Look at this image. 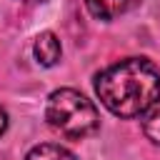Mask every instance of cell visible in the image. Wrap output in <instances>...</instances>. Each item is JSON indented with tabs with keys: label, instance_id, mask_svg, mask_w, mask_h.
I'll list each match as a JSON object with an SVG mask.
<instances>
[{
	"label": "cell",
	"instance_id": "7a4b0ae2",
	"mask_svg": "<svg viewBox=\"0 0 160 160\" xmlns=\"http://www.w3.org/2000/svg\"><path fill=\"white\" fill-rule=\"evenodd\" d=\"M45 120L50 122V128L75 140L92 135L100 125V115L92 100L72 88H60L50 92L45 105Z\"/></svg>",
	"mask_w": 160,
	"mask_h": 160
},
{
	"label": "cell",
	"instance_id": "5b68a950",
	"mask_svg": "<svg viewBox=\"0 0 160 160\" xmlns=\"http://www.w3.org/2000/svg\"><path fill=\"white\" fill-rule=\"evenodd\" d=\"M25 160H78V158H75L70 150L60 148V145L40 142V145H35V148L25 155Z\"/></svg>",
	"mask_w": 160,
	"mask_h": 160
},
{
	"label": "cell",
	"instance_id": "8992f818",
	"mask_svg": "<svg viewBox=\"0 0 160 160\" xmlns=\"http://www.w3.org/2000/svg\"><path fill=\"white\" fill-rule=\"evenodd\" d=\"M142 130H145V135H148L155 145H160V105H155L150 112H145Z\"/></svg>",
	"mask_w": 160,
	"mask_h": 160
},
{
	"label": "cell",
	"instance_id": "52a82bcc",
	"mask_svg": "<svg viewBox=\"0 0 160 160\" xmlns=\"http://www.w3.org/2000/svg\"><path fill=\"white\" fill-rule=\"evenodd\" d=\"M5 128H8V112L0 108V135L5 132Z\"/></svg>",
	"mask_w": 160,
	"mask_h": 160
},
{
	"label": "cell",
	"instance_id": "ba28073f",
	"mask_svg": "<svg viewBox=\"0 0 160 160\" xmlns=\"http://www.w3.org/2000/svg\"><path fill=\"white\" fill-rule=\"evenodd\" d=\"M25 2H45V0H25Z\"/></svg>",
	"mask_w": 160,
	"mask_h": 160
},
{
	"label": "cell",
	"instance_id": "3957f363",
	"mask_svg": "<svg viewBox=\"0 0 160 160\" xmlns=\"http://www.w3.org/2000/svg\"><path fill=\"white\" fill-rule=\"evenodd\" d=\"M32 55H35V60H38L42 68L58 65V60H60V55H62V45H60V40H58V35L50 32V30L40 32V35L35 38V42H32Z\"/></svg>",
	"mask_w": 160,
	"mask_h": 160
},
{
	"label": "cell",
	"instance_id": "6da1fadb",
	"mask_svg": "<svg viewBox=\"0 0 160 160\" xmlns=\"http://www.w3.org/2000/svg\"><path fill=\"white\" fill-rule=\"evenodd\" d=\"M100 102L118 118H140L160 102V70L148 58H128L95 78Z\"/></svg>",
	"mask_w": 160,
	"mask_h": 160
},
{
	"label": "cell",
	"instance_id": "277c9868",
	"mask_svg": "<svg viewBox=\"0 0 160 160\" xmlns=\"http://www.w3.org/2000/svg\"><path fill=\"white\" fill-rule=\"evenodd\" d=\"M88 10L98 20H112L130 8V0H85Z\"/></svg>",
	"mask_w": 160,
	"mask_h": 160
}]
</instances>
